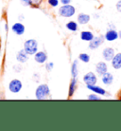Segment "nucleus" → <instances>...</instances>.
<instances>
[{
	"mask_svg": "<svg viewBox=\"0 0 121 131\" xmlns=\"http://www.w3.org/2000/svg\"><path fill=\"white\" fill-rule=\"evenodd\" d=\"M34 59L38 64H44L47 60V55L44 51H37L34 54Z\"/></svg>",
	"mask_w": 121,
	"mask_h": 131,
	"instance_id": "12",
	"label": "nucleus"
},
{
	"mask_svg": "<svg viewBox=\"0 0 121 131\" xmlns=\"http://www.w3.org/2000/svg\"><path fill=\"white\" fill-rule=\"evenodd\" d=\"M20 20H23L24 19V16H23V15H20Z\"/></svg>",
	"mask_w": 121,
	"mask_h": 131,
	"instance_id": "31",
	"label": "nucleus"
},
{
	"mask_svg": "<svg viewBox=\"0 0 121 131\" xmlns=\"http://www.w3.org/2000/svg\"><path fill=\"white\" fill-rule=\"evenodd\" d=\"M115 7H116V10H117V12H119V13H121V0H119V1H117V3H116V5H115Z\"/></svg>",
	"mask_w": 121,
	"mask_h": 131,
	"instance_id": "26",
	"label": "nucleus"
},
{
	"mask_svg": "<svg viewBox=\"0 0 121 131\" xmlns=\"http://www.w3.org/2000/svg\"><path fill=\"white\" fill-rule=\"evenodd\" d=\"M24 49L29 55H34L38 51V42L35 39L26 40L24 44Z\"/></svg>",
	"mask_w": 121,
	"mask_h": 131,
	"instance_id": "1",
	"label": "nucleus"
},
{
	"mask_svg": "<svg viewBox=\"0 0 121 131\" xmlns=\"http://www.w3.org/2000/svg\"><path fill=\"white\" fill-rule=\"evenodd\" d=\"M21 4L25 7H30L33 5V1L32 0H20Z\"/></svg>",
	"mask_w": 121,
	"mask_h": 131,
	"instance_id": "22",
	"label": "nucleus"
},
{
	"mask_svg": "<svg viewBox=\"0 0 121 131\" xmlns=\"http://www.w3.org/2000/svg\"><path fill=\"white\" fill-rule=\"evenodd\" d=\"M66 28L70 31H76V30H78V24L75 21H70V22L66 24Z\"/></svg>",
	"mask_w": 121,
	"mask_h": 131,
	"instance_id": "20",
	"label": "nucleus"
},
{
	"mask_svg": "<svg viewBox=\"0 0 121 131\" xmlns=\"http://www.w3.org/2000/svg\"><path fill=\"white\" fill-rule=\"evenodd\" d=\"M88 99L89 100H99V97H98L96 93H94V94H91V95L88 96Z\"/></svg>",
	"mask_w": 121,
	"mask_h": 131,
	"instance_id": "25",
	"label": "nucleus"
},
{
	"mask_svg": "<svg viewBox=\"0 0 121 131\" xmlns=\"http://www.w3.org/2000/svg\"><path fill=\"white\" fill-rule=\"evenodd\" d=\"M112 66L115 69H121V53H117L115 54V56L113 57V59L111 60Z\"/></svg>",
	"mask_w": 121,
	"mask_h": 131,
	"instance_id": "13",
	"label": "nucleus"
},
{
	"mask_svg": "<svg viewBox=\"0 0 121 131\" xmlns=\"http://www.w3.org/2000/svg\"><path fill=\"white\" fill-rule=\"evenodd\" d=\"M47 2L51 7H57L60 3L59 0H47Z\"/></svg>",
	"mask_w": 121,
	"mask_h": 131,
	"instance_id": "23",
	"label": "nucleus"
},
{
	"mask_svg": "<svg viewBox=\"0 0 121 131\" xmlns=\"http://www.w3.org/2000/svg\"><path fill=\"white\" fill-rule=\"evenodd\" d=\"M77 78H72L71 80V83H70V85H69V89H68V96L69 97H72L74 95V92H75L76 89H77Z\"/></svg>",
	"mask_w": 121,
	"mask_h": 131,
	"instance_id": "18",
	"label": "nucleus"
},
{
	"mask_svg": "<svg viewBox=\"0 0 121 131\" xmlns=\"http://www.w3.org/2000/svg\"><path fill=\"white\" fill-rule=\"evenodd\" d=\"M90 19H91L90 15L86 14V13H79V15H78V22L80 25H85V24L89 23Z\"/></svg>",
	"mask_w": 121,
	"mask_h": 131,
	"instance_id": "16",
	"label": "nucleus"
},
{
	"mask_svg": "<svg viewBox=\"0 0 121 131\" xmlns=\"http://www.w3.org/2000/svg\"><path fill=\"white\" fill-rule=\"evenodd\" d=\"M107 71H108V66H107L106 63L98 62V64L96 65V72H97V74L102 76Z\"/></svg>",
	"mask_w": 121,
	"mask_h": 131,
	"instance_id": "8",
	"label": "nucleus"
},
{
	"mask_svg": "<svg viewBox=\"0 0 121 131\" xmlns=\"http://www.w3.org/2000/svg\"><path fill=\"white\" fill-rule=\"evenodd\" d=\"M118 38H120V39H121V30L118 32Z\"/></svg>",
	"mask_w": 121,
	"mask_h": 131,
	"instance_id": "29",
	"label": "nucleus"
},
{
	"mask_svg": "<svg viewBox=\"0 0 121 131\" xmlns=\"http://www.w3.org/2000/svg\"><path fill=\"white\" fill-rule=\"evenodd\" d=\"M49 94H50V89L46 84L40 85L36 89V91H35V97L38 100H44L46 97H48Z\"/></svg>",
	"mask_w": 121,
	"mask_h": 131,
	"instance_id": "2",
	"label": "nucleus"
},
{
	"mask_svg": "<svg viewBox=\"0 0 121 131\" xmlns=\"http://www.w3.org/2000/svg\"><path fill=\"white\" fill-rule=\"evenodd\" d=\"M115 54V49L113 48H105L102 51V56L106 61H111Z\"/></svg>",
	"mask_w": 121,
	"mask_h": 131,
	"instance_id": "9",
	"label": "nucleus"
},
{
	"mask_svg": "<svg viewBox=\"0 0 121 131\" xmlns=\"http://www.w3.org/2000/svg\"><path fill=\"white\" fill-rule=\"evenodd\" d=\"M94 37H95L94 34H93L91 31H89V30H84V31H82V33H80V39H82V41L90 42Z\"/></svg>",
	"mask_w": 121,
	"mask_h": 131,
	"instance_id": "17",
	"label": "nucleus"
},
{
	"mask_svg": "<svg viewBox=\"0 0 121 131\" xmlns=\"http://www.w3.org/2000/svg\"><path fill=\"white\" fill-rule=\"evenodd\" d=\"M29 58H30V55L25 51V49H21V50H19L16 54V60L19 63H21V64L26 63V61L29 60Z\"/></svg>",
	"mask_w": 121,
	"mask_h": 131,
	"instance_id": "11",
	"label": "nucleus"
},
{
	"mask_svg": "<svg viewBox=\"0 0 121 131\" xmlns=\"http://www.w3.org/2000/svg\"><path fill=\"white\" fill-rule=\"evenodd\" d=\"M87 86V89H90L91 91H93L94 93H96V94H98V95H106V90H105L104 89H102V88H100V86H98V85H86Z\"/></svg>",
	"mask_w": 121,
	"mask_h": 131,
	"instance_id": "14",
	"label": "nucleus"
},
{
	"mask_svg": "<svg viewBox=\"0 0 121 131\" xmlns=\"http://www.w3.org/2000/svg\"><path fill=\"white\" fill-rule=\"evenodd\" d=\"M83 82L86 85H94L98 82V78L94 72H88L83 76Z\"/></svg>",
	"mask_w": 121,
	"mask_h": 131,
	"instance_id": "6",
	"label": "nucleus"
},
{
	"mask_svg": "<svg viewBox=\"0 0 121 131\" xmlns=\"http://www.w3.org/2000/svg\"><path fill=\"white\" fill-rule=\"evenodd\" d=\"M60 2H61L62 5H67V4H70L71 0H60Z\"/></svg>",
	"mask_w": 121,
	"mask_h": 131,
	"instance_id": "27",
	"label": "nucleus"
},
{
	"mask_svg": "<svg viewBox=\"0 0 121 131\" xmlns=\"http://www.w3.org/2000/svg\"><path fill=\"white\" fill-rule=\"evenodd\" d=\"M32 1H33V4H34V5H37V6H38V5L40 4V1H41V0H32Z\"/></svg>",
	"mask_w": 121,
	"mask_h": 131,
	"instance_id": "28",
	"label": "nucleus"
},
{
	"mask_svg": "<svg viewBox=\"0 0 121 131\" xmlns=\"http://www.w3.org/2000/svg\"><path fill=\"white\" fill-rule=\"evenodd\" d=\"M101 77H102L101 78L102 82H103V84H105V85H110L114 82V76H113L112 73H110V72H108V71L106 72V73H104Z\"/></svg>",
	"mask_w": 121,
	"mask_h": 131,
	"instance_id": "15",
	"label": "nucleus"
},
{
	"mask_svg": "<svg viewBox=\"0 0 121 131\" xmlns=\"http://www.w3.org/2000/svg\"><path fill=\"white\" fill-rule=\"evenodd\" d=\"M54 68V64L52 62H49V63H46V69L47 71H51Z\"/></svg>",
	"mask_w": 121,
	"mask_h": 131,
	"instance_id": "24",
	"label": "nucleus"
},
{
	"mask_svg": "<svg viewBox=\"0 0 121 131\" xmlns=\"http://www.w3.org/2000/svg\"><path fill=\"white\" fill-rule=\"evenodd\" d=\"M105 40H107L109 42H113V41H115L118 38V32L116 31L115 30H107V32L105 33Z\"/></svg>",
	"mask_w": 121,
	"mask_h": 131,
	"instance_id": "10",
	"label": "nucleus"
},
{
	"mask_svg": "<svg viewBox=\"0 0 121 131\" xmlns=\"http://www.w3.org/2000/svg\"><path fill=\"white\" fill-rule=\"evenodd\" d=\"M22 88H23V84L18 79H13L9 84V89L11 93H18L19 91H21Z\"/></svg>",
	"mask_w": 121,
	"mask_h": 131,
	"instance_id": "4",
	"label": "nucleus"
},
{
	"mask_svg": "<svg viewBox=\"0 0 121 131\" xmlns=\"http://www.w3.org/2000/svg\"><path fill=\"white\" fill-rule=\"evenodd\" d=\"M71 74L73 78H77V76L79 74V63L78 60H74L72 66H71Z\"/></svg>",
	"mask_w": 121,
	"mask_h": 131,
	"instance_id": "19",
	"label": "nucleus"
},
{
	"mask_svg": "<svg viewBox=\"0 0 121 131\" xmlns=\"http://www.w3.org/2000/svg\"><path fill=\"white\" fill-rule=\"evenodd\" d=\"M79 59L83 63H88L90 61V55L87 53H80L79 56Z\"/></svg>",
	"mask_w": 121,
	"mask_h": 131,
	"instance_id": "21",
	"label": "nucleus"
},
{
	"mask_svg": "<svg viewBox=\"0 0 121 131\" xmlns=\"http://www.w3.org/2000/svg\"><path fill=\"white\" fill-rule=\"evenodd\" d=\"M75 13H76L75 7H73L72 5H70V4L62 5L59 9V14L62 17H65V18L72 17Z\"/></svg>",
	"mask_w": 121,
	"mask_h": 131,
	"instance_id": "3",
	"label": "nucleus"
},
{
	"mask_svg": "<svg viewBox=\"0 0 121 131\" xmlns=\"http://www.w3.org/2000/svg\"><path fill=\"white\" fill-rule=\"evenodd\" d=\"M11 30L15 34L17 35H23L25 33V30H26V28L21 22H17V23H14L11 27Z\"/></svg>",
	"mask_w": 121,
	"mask_h": 131,
	"instance_id": "7",
	"label": "nucleus"
},
{
	"mask_svg": "<svg viewBox=\"0 0 121 131\" xmlns=\"http://www.w3.org/2000/svg\"><path fill=\"white\" fill-rule=\"evenodd\" d=\"M5 29H6V30L8 31V30H9V28H8V25H7V24L5 25Z\"/></svg>",
	"mask_w": 121,
	"mask_h": 131,
	"instance_id": "30",
	"label": "nucleus"
},
{
	"mask_svg": "<svg viewBox=\"0 0 121 131\" xmlns=\"http://www.w3.org/2000/svg\"><path fill=\"white\" fill-rule=\"evenodd\" d=\"M104 41H105L104 35L96 36V37H94V38L89 42V48H90V49H98V47L101 46L102 44L104 43Z\"/></svg>",
	"mask_w": 121,
	"mask_h": 131,
	"instance_id": "5",
	"label": "nucleus"
}]
</instances>
